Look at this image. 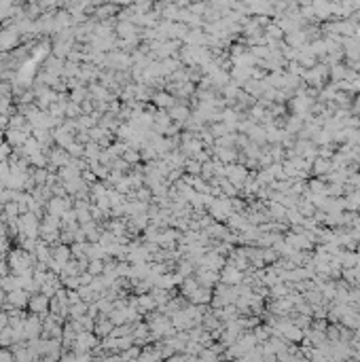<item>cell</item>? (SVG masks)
<instances>
[{"mask_svg":"<svg viewBox=\"0 0 360 362\" xmlns=\"http://www.w3.org/2000/svg\"><path fill=\"white\" fill-rule=\"evenodd\" d=\"M28 303H30V309H32V311H45V309H47V295L34 296V299L28 301Z\"/></svg>","mask_w":360,"mask_h":362,"instance_id":"1","label":"cell"}]
</instances>
